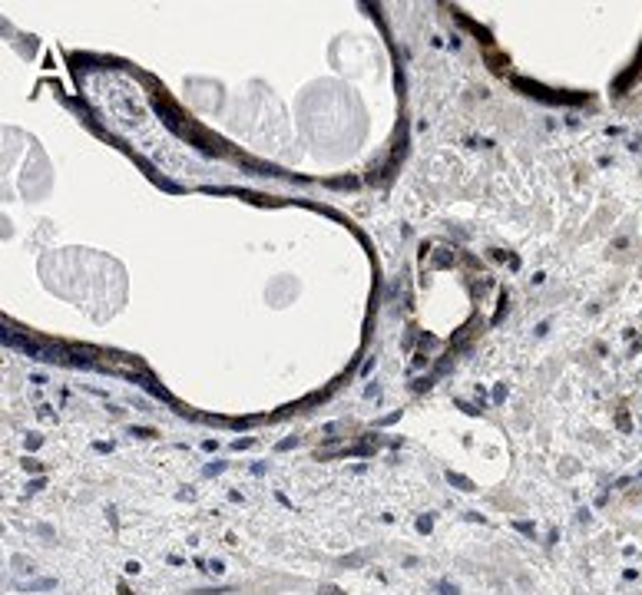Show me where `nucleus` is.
<instances>
[{
	"instance_id": "1",
	"label": "nucleus",
	"mask_w": 642,
	"mask_h": 595,
	"mask_svg": "<svg viewBox=\"0 0 642 595\" xmlns=\"http://www.w3.org/2000/svg\"><path fill=\"white\" fill-rule=\"evenodd\" d=\"M56 582L53 579H37V582H17L20 592H37V589H53Z\"/></svg>"
},
{
	"instance_id": "9",
	"label": "nucleus",
	"mask_w": 642,
	"mask_h": 595,
	"mask_svg": "<svg viewBox=\"0 0 642 595\" xmlns=\"http://www.w3.org/2000/svg\"><path fill=\"white\" fill-rule=\"evenodd\" d=\"M129 433L133 437H153V430H139V427H129Z\"/></svg>"
},
{
	"instance_id": "4",
	"label": "nucleus",
	"mask_w": 642,
	"mask_h": 595,
	"mask_svg": "<svg viewBox=\"0 0 642 595\" xmlns=\"http://www.w3.org/2000/svg\"><path fill=\"white\" fill-rule=\"evenodd\" d=\"M437 589H441V592H444V595H460V592H457V589L450 586V582H437Z\"/></svg>"
},
{
	"instance_id": "11",
	"label": "nucleus",
	"mask_w": 642,
	"mask_h": 595,
	"mask_svg": "<svg viewBox=\"0 0 642 595\" xmlns=\"http://www.w3.org/2000/svg\"><path fill=\"white\" fill-rule=\"evenodd\" d=\"M222 569H225V566H222V562H209V569H205V572H215V576H219Z\"/></svg>"
},
{
	"instance_id": "2",
	"label": "nucleus",
	"mask_w": 642,
	"mask_h": 595,
	"mask_svg": "<svg viewBox=\"0 0 642 595\" xmlns=\"http://www.w3.org/2000/svg\"><path fill=\"white\" fill-rule=\"evenodd\" d=\"M447 479L454 486H460V489H474V486H470V479H464V476H457V473H447Z\"/></svg>"
},
{
	"instance_id": "3",
	"label": "nucleus",
	"mask_w": 642,
	"mask_h": 595,
	"mask_svg": "<svg viewBox=\"0 0 642 595\" xmlns=\"http://www.w3.org/2000/svg\"><path fill=\"white\" fill-rule=\"evenodd\" d=\"M431 526H434L431 516H421V519H417V529H421V532H431Z\"/></svg>"
},
{
	"instance_id": "10",
	"label": "nucleus",
	"mask_w": 642,
	"mask_h": 595,
	"mask_svg": "<svg viewBox=\"0 0 642 595\" xmlns=\"http://www.w3.org/2000/svg\"><path fill=\"white\" fill-rule=\"evenodd\" d=\"M23 467H27V470H30V473H40V470H43V467H40V463H33V460H27V463H23Z\"/></svg>"
},
{
	"instance_id": "5",
	"label": "nucleus",
	"mask_w": 642,
	"mask_h": 595,
	"mask_svg": "<svg viewBox=\"0 0 642 595\" xmlns=\"http://www.w3.org/2000/svg\"><path fill=\"white\" fill-rule=\"evenodd\" d=\"M516 529H520L523 536H533V522H516Z\"/></svg>"
},
{
	"instance_id": "8",
	"label": "nucleus",
	"mask_w": 642,
	"mask_h": 595,
	"mask_svg": "<svg viewBox=\"0 0 642 595\" xmlns=\"http://www.w3.org/2000/svg\"><path fill=\"white\" fill-rule=\"evenodd\" d=\"M126 572H129V576H139L143 569H139V562H126Z\"/></svg>"
},
{
	"instance_id": "6",
	"label": "nucleus",
	"mask_w": 642,
	"mask_h": 595,
	"mask_svg": "<svg viewBox=\"0 0 642 595\" xmlns=\"http://www.w3.org/2000/svg\"><path fill=\"white\" fill-rule=\"evenodd\" d=\"M27 447H30V450L40 447V433H30V437H27Z\"/></svg>"
},
{
	"instance_id": "7",
	"label": "nucleus",
	"mask_w": 642,
	"mask_h": 595,
	"mask_svg": "<svg viewBox=\"0 0 642 595\" xmlns=\"http://www.w3.org/2000/svg\"><path fill=\"white\" fill-rule=\"evenodd\" d=\"M219 470H225V463H209V467H205V473H209V476H215Z\"/></svg>"
}]
</instances>
